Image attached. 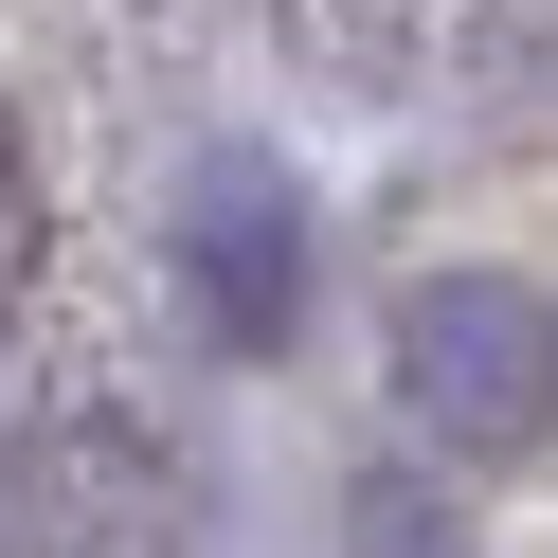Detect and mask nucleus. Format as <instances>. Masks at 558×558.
Segmentation results:
<instances>
[{
    "instance_id": "f257e3e1",
    "label": "nucleus",
    "mask_w": 558,
    "mask_h": 558,
    "mask_svg": "<svg viewBox=\"0 0 558 558\" xmlns=\"http://www.w3.org/2000/svg\"><path fill=\"white\" fill-rule=\"evenodd\" d=\"M414 414H433L450 450H522V414H541V289L522 270H469V289L414 306Z\"/></svg>"
}]
</instances>
